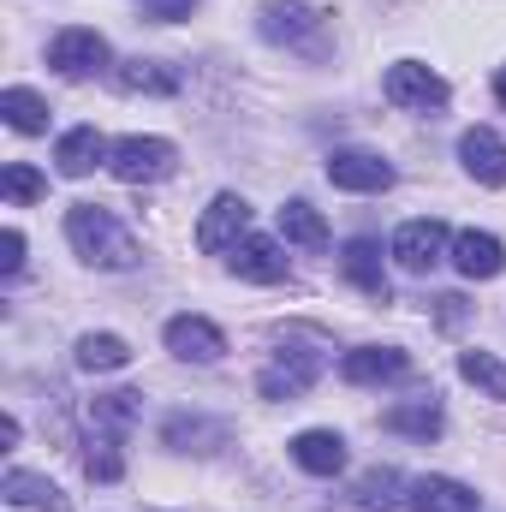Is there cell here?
<instances>
[{
  "label": "cell",
  "instance_id": "1",
  "mask_svg": "<svg viewBox=\"0 0 506 512\" xmlns=\"http://www.w3.org/2000/svg\"><path fill=\"white\" fill-rule=\"evenodd\" d=\"M66 245L84 256L90 268H137L143 262L137 239L114 221V209H102V203H72L66 209Z\"/></svg>",
  "mask_w": 506,
  "mask_h": 512
},
{
  "label": "cell",
  "instance_id": "2",
  "mask_svg": "<svg viewBox=\"0 0 506 512\" xmlns=\"http://www.w3.org/2000/svg\"><path fill=\"white\" fill-rule=\"evenodd\" d=\"M256 36L274 48H292L304 60H328V12H316L310 0H262Z\"/></svg>",
  "mask_w": 506,
  "mask_h": 512
},
{
  "label": "cell",
  "instance_id": "3",
  "mask_svg": "<svg viewBox=\"0 0 506 512\" xmlns=\"http://www.w3.org/2000/svg\"><path fill=\"white\" fill-rule=\"evenodd\" d=\"M173 167H179V149L167 137H120L108 155V173L126 185H161V179H173Z\"/></svg>",
  "mask_w": 506,
  "mask_h": 512
},
{
  "label": "cell",
  "instance_id": "4",
  "mask_svg": "<svg viewBox=\"0 0 506 512\" xmlns=\"http://www.w3.org/2000/svg\"><path fill=\"white\" fill-rule=\"evenodd\" d=\"M381 96L393 102V108H417V114H435V108H447V78L441 72H429L423 60H393L387 66V78H381Z\"/></svg>",
  "mask_w": 506,
  "mask_h": 512
},
{
  "label": "cell",
  "instance_id": "5",
  "mask_svg": "<svg viewBox=\"0 0 506 512\" xmlns=\"http://www.w3.org/2000/svg\"><path fill=\"white\" fill-rule=\"evenodd\" d=\"M251 239V203L239 197V191H221L209 209H203V221H197V251L221 256V251H239Z\"/></svg>",
  "mask_w": 506,
  "mask_h": 512
},
{
  "label": "cell",
  "instance_id": "6",
  "mask_svg": "<svg viewBox=\"0 0 506 512\" xmlns=\"http://www.w3.org/2000/svg\"><path fill=\"white\" fill-rule=\"evenodd\" d=\"M322 364H328V358H322L316 346H286V352L256 376V393H262V399H304V393L316 387V376H322Z\"/></svg>",
  "mask_w": 506,
  "mask_h": 512
},
{
  "label": "cell",
  "instance_id": "7",
  "mask_svg": "<svg viewBox=\"0 0 506 512\" xmlns=\"http://www.w3.org/2000/svg\"><path fill=\"white\" fill-rule=\"evenodd\" d=\"M453 251V233L435 221V215H423V221H405L399 233H393V245H387V256L405 268V274H429L441 256Z\"/></svg>",
  "mask_w": 506,
  "mask_h": 512
},
{
  "label": "cell",
  "instance_id": "8",
  "mask_svg": "<svg viewBox=\"0 0 506 512\" xmlns=\"http://www.w3.org/2000/svg\"><path fill=\"white\" fill-rule=\"evenodd\" d=\"M48 66H54L60 78H90V72L108 66V36L90 30V24H72V30H60V36L48 42Z\"/></svg>",
  "mask_w": 506,
  "mask_h": 512
},
{
  "label": "cell",
  "instance_id": "9",
  "mask_svg": "<svg viewBox=\"0 0 506 512\" xmlns=\"http://www.w3.org/2000/svg\"><path fill=\"white\" fill-rule=\"evenodd\" d=\"M161 340H167V352L173 358H185V364H221L227 358V334L209 322V316H173L167 328H161Z\"/></svg>",
  "mask_w": 506,
  "mask_h": 512
},
{
  "label": "cell",
  "instance_id": "10",
  "mask_svg": "<svg viewBox=\"0 0 506 512\" xmlns=\"http://www.w3.org/2000/svg\"><path fill=\"white\" fill-rule=\"evenodd\" d=\"M227 441H233V423L203 417V411H173V417L161 423V447H173V453H197V459H209V453H221Z\"/></svg>",
  "mask_w": 506,
  "mask_h": 512
},
{
  "label": "cell",
  "instance_id": "11",
  "mask_svg": "<svg viewBox=\"0 0 506 512\" xmlns=\"http://www.w3.org/2000/svg\"><path fill=\"white\" fill-rule=\"evenodd\" d=\"M328 179L340 185V191H358V197H376L393 185V167L381 161L376 149H334L328 155Z\"/></svg>",
  "mask_w": 506,
  "mask_h": 512
},
{
  "label": "cell",
  "instance_id": "12",
  "mask_svg": "<svg viewBox=\"0 0 506 512\" xmlns=\"http://www.w3.org/2000/svg\"><path fill=\"white\" fill-rule=\"evenodd\" d=\"M108 155H114V143H108L96 126H72L60 143H54V167H60L66 179H84V173L108 167Z\"/></svg>",
  "mask_w": 506,
  "mask_h": 512
},
{
  "label": "cell",
  "instance_id": "13",
  "mask_svg": "<svg viewBox=\"0 0 506 512\" xmlns=\"http://www.w3.org/2000/svg\"><path fill=\"white\" fill-rule=\"evenodd\" d=\"M459 161L477 185H506V137L489 126H471L459 137Z\"/></svg>",
  "mask_w": 506,
  "mask_h": 512
},
{
  "label": "cell",
  "instance_id": "14",
  "mask_svg": "<svg viewBox=\"0 0 506 512\" xmlns=\"http://www.w3.org/2000/svg\"><path fill=\"white\" fill-rule=\"evenodd\" d=\"M411 370V358L399 352V346H358V352H346L340 358V376L352 387H381V382H399Z\"/></svg>",
  "mask_w": 506,
  "mask_h": 512
},
{
  "label": "cell",
  "instance_id": "15",
  "mask_svg": "<svg viewBox=\"0 0 506 512\" xmlns=\"http://www.w3.org/2000/svg\"><path fill=\"white\" fill-rule=\"evenodd\" d=\"M292 465L310 471V477H340L346 471V441L334 429H304V435H292Z\"/></svg>",
  "mask_w": 506,
  "mask_h": 512
},
{
  "label": "cell",
  "instance_id": "16",
  "mask_svg": "<svg viewBox=\"0 0 506 512\" xmlns=\"http://www.w3.org/2000/svg\"><path fill=\"white\" fill-rule=\"evenodd\" d=\"M340 268H346V280L364 292V298H376L387 304L393 298V286H387V268H381V245L376 239H352L346 251H340Z\"/></svg>",
  "mask_w": 506,
  "mask_h": 512
},
{
  "label": "cell",
  "instance_id": "17",
  "mask_svg": "<svg viewBox=\"0 0 506 512\" xmlns=\"http://www.w3.org/2000/svg\"><path fill=\"white\" fill-rule=\"evenodd\" d=\"M114 84L126 90V96H179V66H167V60H120L114 66Z\"/></svg>",
  "mask_w": 506,
  "mask_h": 512
},
{
  "label": "cell",
  "instance_id": "18",
  "mask_svg": "<svg viewBox=\"0 0 506 512\" xmlns=\"http://www.w3.org/2000/svg\"><path fill=\"white\" fill-rule=\"evenodd\" d=\"M0 495H6V507H24V512H72V495H60L36 471H6L0 477Z\"/></svg>",
  "mask_w": 506,
  "mask_h": 512
},
{
  "label": "cell",
  "instance_id": "19",
  "mask_svg": "<svg viewBox=\"0 0 506 512\" xmlns=\"http://www.w3.org/2000/svg\"><path fill=\"white\" fill-rule=\"evenodd\" d=\"M405 507L411 512H477V489H465L459 477H417Z\"/></svg>",
  "mask_w": 506,
  "mask_h": 512
},
{
  "label": "cell",
  "instance_id": "20",
  "mask_svg": "<svg viewBox=\"0 0 506 512\" xmlns=\"http://www.w3.org/2000/svg\"><path fill=\"white\" fill-rule=\"evenodd\" d=\"M453 262H459L465 280H495V274L506 268V245L495 239V233H477V227H471V233L453 239Z\"/></svg>",
  "mask_w": 506,
  "mask_h": 512
},
{
  "label": "cell",
  "instance_id": "21",
  "mask_svg": "<svg viewBox=\"0 0 506 512\" xmlns=\"http://www.w3.org/2000/svg\"><path fill=\"white\" fill-rule=\"evenodd\" d=\"M137 417H143V393L137 387H114V393H96L90 399V429H102V435H120L126 441Z\"/></svg>",
  "mask_w": 506,
  "mask_h": 512
},
{
  "label": "cell",
  "instance_id": "22",
  "mask_svg": "<svg viewBox=\"0 0 506 512\" xmlns=\"http://www.w3.org/2000/svg\"><path fill=\"white\" fill-rule=\"evenodd\" d=\"M233 274L251 280V286H280V280H286V251H280L274 239H245V245L233 251Z\"/></svg>",
  "mask_w": 506,
  "mask_h": 512
},
{
  "label": "cell",
  "instance_id": "23",
  "mask_svg": "<svg viewBox=\"0 0 506 512\" xmlns=\"http://www.w3.org/2000/svg\"><path fill=\"white\" fill-rule=\"evenodd\" d=\"M381 423H387L393 435H411V441H435V435H441V399H435V393H417V399L393 405Z\"/></svg>",
  "mask_w": 506,
  "mask_h": 512
},
{
  "label": "cell",
  "instance_id": "24",
  "mask_svg": "<svg viewBox=\"0 0 506 512\" xmlns=\"http://www.w3.org/2000/svg\"><path fill=\"white\" fill-rule=\"evenodd\" d=\"M280 239L298 245V251H328V221H322L304 197H292V203L280 209Z\"/></svg>",
  "mask_w": 506,
  "mask_h": 512
},
{
  "label": "cell",
  "instance_id": "25",
  "mask_svg": "<svg viewBox=\"0 0 506 512\" xmlns=\"http://www.w3.org/2000/svg\"><path fill=\"white\" fill-rule=\"evenodd\" d=\"M0 114H6L12 131L36 137V131H48V96H36V90H24V84H6V90H0Z\"/></svg>",
  "mask_w": 506,
  "mask_h": 512
},
{
  "label": "cell",
  "instance_id": "26",
  "mask_svg": "<svg viewBox=\"0 0 506 512\" xmlns=\"http://www.w3.org/2000/svg\"><path fill=\"white\" fill-rule=\"evenodd\" d=\"M84 477H90V483H120V477H126L120 435H102V429H90V441H84Z\"/></svg>",
  "mask_w": 506,
  "mask_h": 512
},
{
  "label": "cell",
  "instance_id": "27",
  "mask_svg": "<svg viewBox=\"0 0 506 512\" xmlns=\"http://www.w3.org/2000/svg\"><path fill=\"white\" fill-rule=\"evenodd\" d=\"M126 364H131V346L120 334H84L78 340V370L108 376V370H126Z\"/></svg>",
  "mask_w": 506,
  "mask_h": 512
},
{
  "label": "cell",
  "instance_id": "28",
  "mask_svg": "<svg viewBox=\"0 0 506 512\" xmlns=\"http://www.w3.org/2000/svg\"><path fill=\"white\" fill-rule=\"evenodd\" d=\"M459 376L489 399H506V364L495 352H459Z\"/></svg>",
  "mask_w": 506,
  "mask_h": 512
},
{
  "label": "cell",
  "instance_id": "29",
  "mask_svg": "<svg viewBox=\"0 0 506 512\" xmlns=\"http://www.w3.org/2000/svg\"><path fill=\"white\" fill-rule=\"evenodd\" d=\"M399 471L393 465H376V471H364L358 477V507L364 512H387V507H399Z\"/></svg>",
  "mask_w": 506,
  "mask_h": 512
},
{
  "label": "cell",
  "instance_id": "30",
  "mask_svg": "<svg viewBox=\"0 0 506 512\" xmlns=\"http://www.w3.org/2000/svg\"><path fill=\"white\" fill-rule=\"evenodd\" d=\"M0 191H6V203H36V197H48V179H42L30 161H12V167L0 173Z\"/></svg>",
  "mask_w": 506,
  "mask_h": 512
},
{
  "label": "cell",
  "instance_id": "31",
  "mask_svg": "<svg viewBox=\"0 0 506 512\" xmlns=\"http://www.w3.org/2000/svg\"><path fill=\"white\" fill-rule=\"evenodd\" d=\"M197 12V0H143V18H155V24H173V18H191Z\"/></svg>",
  "mask_w": 506,
  "mask_h": 512
},
{
  "label": "cell",
  "instance_id": "32",
  "mask_svg": "<svg viewBox=\"0 0 506 512\" xmlns=\"http://www.w3.org/2000/svg\"><path fill=\"white\" fill-rule=\"evenodd\" d=\"M18 268H24V233L6 227L0 233V274H18Z\"/></svg>",
  "mask_w": 506,
  "mask_h": 512
},
{
  "label": "cell",
  "instance_id": "33",
  "mask_svg": "<svg viewBox=\"0 0 506 512\" xmlns=\"http://www.w3.org/2000/svg\"><path fill=\"white\" fill-rule=\"evenodd\" d=\"M465 316H471V304H465L459 292H447V298H435V322H441V328H465Z\"/></svg>",
  "mask_w": 506,
  "mask_h": 512
},
{
  "label": "cell",
  "instance_id": "34",
  "mask_svg": "<svg viewBox=\"0 0 506 512\" xmlns=\"http://www.w3.org/2000/svg\"><path fill=\"white\" fill-rule=\"evenodd\" d=\"M495 102L506 108V66H501V78H495Z\"/></svg>",
  "mask_w": 506,
  "mask_h": 512
}]
</instances>
